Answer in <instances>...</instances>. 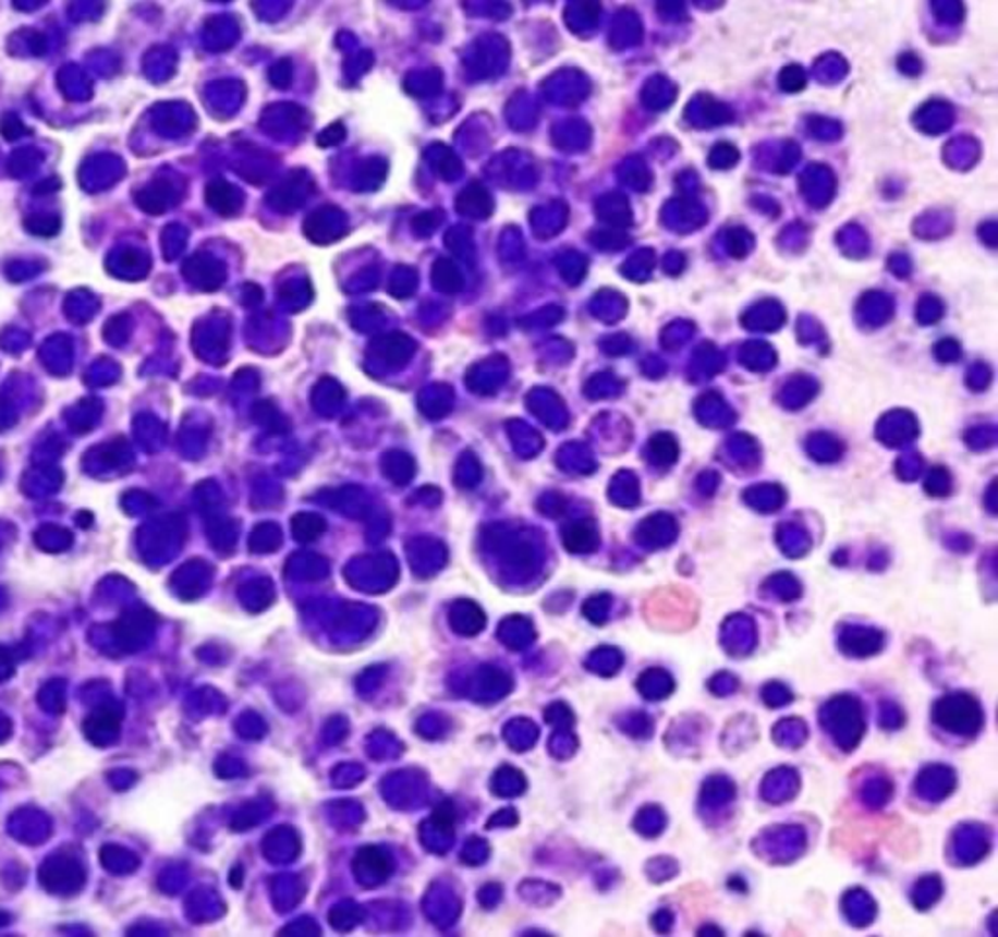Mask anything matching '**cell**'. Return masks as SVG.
<instances>
[{
  "label": "cell",
  "mask_w": 998,
  "mask_h": 937,
  "mask_svg": "<svg viewBox=\"0 0 998 937\" xmlns=\"http://www.w3.org/2000/svg\"><path fill=\"white\" fill-rule=\"evenodd\" d=\"M934 721L946 731L973 735L975 731H979L981 709L977 702L970 696H948L936 704Z\"/></svg>",
  "instance_id": "obj_1"
}]
</instances>
